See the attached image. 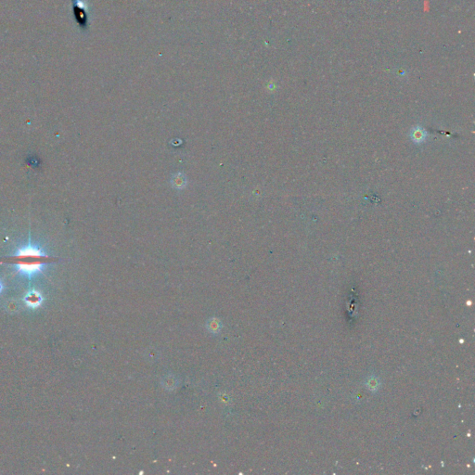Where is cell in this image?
I'll return each instance as SVG.
<instances>
[{
	"label": "cell",
	"mask_w": 475,
	"mask_h": 475,
	"mask_svg": "<svg viewBox=\"0 0 475 475\" xmlns=\"http://www.w3.org/2000/svg\"><path fill=\"white\" fill-rule=\"evenodd\" d=\"M53 261V258L45 255L40 249L28 246L20 249L16 255L10 256L4 262L15 265L19 272L33 276L41 272L44 265Z\"/></svg>",
	"instance_id": "cell-1"
},
{
	"label": "cell",
	"mask_w": 475,
	"mask_h": 475,
	"mask_svg": "<svg viewBox=\"0 0 475 475\" xmlns=\"http://www.w3.org/2000/svg\"><path fill=\"white\" fill-rule=\"evenodd\" d=\"M74 18L80 27L85 28L87 24V12L82 0H73Z\"/></svg>",
	"instance_id": "cell-2"
},
{
	"label": "cell",
	"mask_w": 475,
	"mask_h": 475,
	"mask_svg": "<svg viewBox=\"0 0 475 475\" xmlns=\"http://www.w3.org/2000/svg\"><path fill=\"white\" fill-rule=\"evenodd\" d=\"M24 301L26 302L28 306H30L32 308H36L41 304V302L43 301V298H42L41 294L37 291H31L25 295Z\"/></svg>",
	"instance_id": "cell-3"
},
{
	"label": "cell",
	"mask_w": 475,
	"mask_h": 475,
	"mask_svg": "<svg viewBox=\"0 0 475 475\" xmlns=\"http://www.w3.org/2000/svg\"><path fill=\"white\" fill-rule=\"evenodd\" d=\"M425 137H426V133H425V131H424V130H422V129H418V128H417V129H415V130H413V131H412V139H413L415 142H417V143H420V142H421V141H422V140L425 138Z\"/></svg>",
	"instance_id": "cell-4"
},
{
	"label": "cell",
	"mask_w": 475,
	"mask_h": 475,
	"mask_svg": "<svg viewBox=\"0 0 475 475\" xmlns=\"http://www.w3.org/2000/svg\"><path fill=\"white\" fill-rule=\"evenodd\" d=\"M186 183H187L186 179L182 174H177V175H175V177H174L173 184H174V187L177 188V189H181V188L183 189L184 186L186 185Z\"/></svg>",
	"instance_id": "cell-5"
},
{
	"label": "cell",
	"mask_w": 475,
	"mask_h": 475,
	"mask_svg": "<svg viewBox=\"0 0 475 475\" xmlns=\"http://www.w3.org/2000/svg\"><path fill=\"white\" fill-rule=\"evenodd\" d=\"M1 290H2V284L0 282V292H1Z\"/></svg>",
	"instance_id": "cell-6"
}]
</instances>
